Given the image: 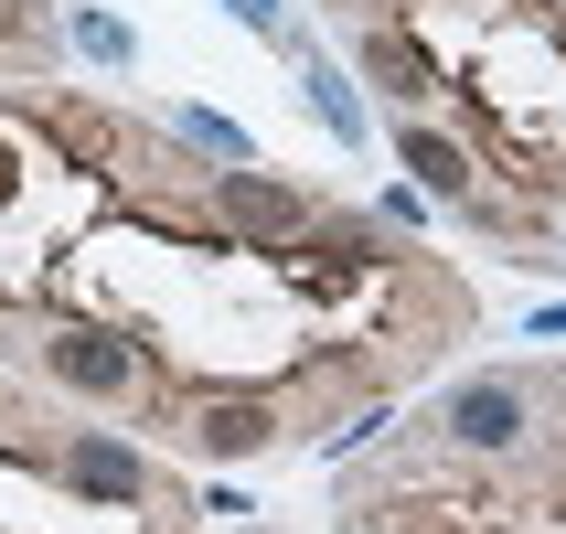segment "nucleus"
<instances>
[{
  "label": "nucleus",
  "instance_id": "nucleus-3",
  "mask_svg": "<svg viewBox=\"0 0 566 534\" xmlns=\"http://www.w3.org/2000/svg\"><path fill=\"white\" fill-rule=\"evenodd\" d=\"M268 439H279V417L256 407V396H214L203 407V449H224V460H256Z\"/></svg>",
  "mask_w": 566,
  "mask_h": 534
},
{
  "label": "nucleus",
  "instance_id": "nucleus-2",
  "mask_svg": "<svg viewBox=\"0 0 566 534\" xmlns=\"http://www.w3.org/2000/svg\"><path fill=\"white\" fill-rule=\"evenodd\" d=\"M43 364H54L64 385H86V396H128V385H139V364H128L107 332H54V343H43Z\"/></svg>",
  "mask_w": 566,
  "mask_h": 534
},
{
  "label": "nucleus",
  "instance_id": "nucleus-4",
  "mask_svg": "<svg viewBox=\"0 0 566 534\" xmlns=\"http://www.w3.org/2000/svg\"><path fill=\"white\" fill-rule=\"evenodd\" d=\"M407 160L428 171V192H471V160L449 150V139H428V128H407Z\"/></svg>",
  "mask_w": 566,
  "mask_h": 534
},
{
  "label": "nucleus",
  "instance_id": "nucleus-1",
  "mask_svg": "<svg viewBox=\"0 0 566 534\" xmlns=\"http://www.w3.org/2000/svg\"><path fill=\"white\" fill-rule=\"evenodd\" d=\"M449 439L460 449H513L524 439V385L513 375H471L460 396H449Z\"/></svg>",
  "mask_w": 566,
  "mask_h": 534
},
{
  "label": "nucleus",
  "instance_id": "nucleus-5",
  "mask_svg": "<svg viewBox=\"0 0 566 534\" xmlns=\"http://www.w3.org/2000/svg\"><path fill=\"white\" fill-rule=\"evenodd\" d=\"M235 11H247V22H256V32H268V22H279V0H235Z\"/></svg>",
  "mask_w": 566,
  "mask_h": 534
}]
</instances>
